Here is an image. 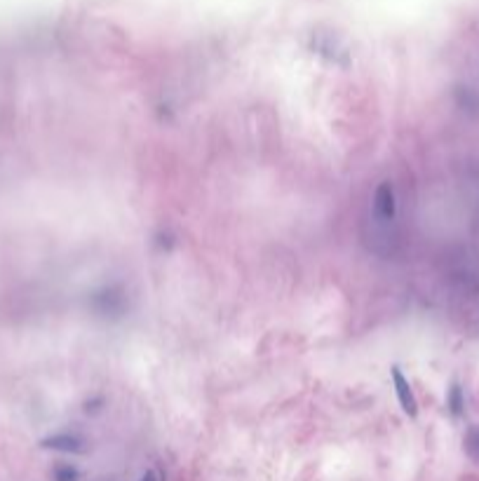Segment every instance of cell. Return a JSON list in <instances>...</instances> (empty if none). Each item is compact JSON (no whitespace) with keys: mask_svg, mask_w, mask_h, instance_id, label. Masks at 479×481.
Listing matches in <instances>:
<instances>
[{"mask_svg":"<svg viewBox=\"0 0 479 481\" xmlns=\"http://www.w3.org/2000/svg\"><path fill=\"white\" fill-rule=\"evenodd\" d=\"M393 385H395V395H397V402H400L402 411L409 415V418H416V415H418L416 395H413V390H411V383L406 381L404 373H402V369H397V366L393 369Z\"/></svg>","mask_w":479,"mask_h":481,"instance_id":"cell-1","label":"cell"},{"mask_svg":"<svg viewBox=\"0 0 479 481\" xmlns=\"http://www.w3.org/2000/svg\"><path fill=\"white\" fill-rule=\"evenodd\" d=\"M374 209L381 218H390L395 214V195H393V188L390 183H383L378 186V191L374 195Z\"/></svg>","mask_w":479,"mask_h":481,"instance_id":"cell-2","label":"cell"},{"mask_svg":"<svg viewBox=\"0 0 479 481\" xmlns=\"http://www.w3.org/2000/svg\"><path fill=\"white\" fill-rule=\"evenodd\" d=\"M45 446L57 449V451H68V453H80V451L85 449V444H82V439L75 435H59V437L47 439Z\"/></svg>","mask_w":479,"mask_h":481,"instance_id":"cell-3","label":"cell"},{"mask_svg":"<svg viewBox=\"0 0 479 481\" xmlns=\"http://www.w3.org/2000/svg\"><path fill=\"white\" fill-rule=\"evenodd\" d=\"M465 451H468L472 460L479 462V427H472L468 432V437H465Z\"/></svg>","mask_w":479,"mask_h":481,"instance_id":"cell-4","label":"cell"},{"mask_svg":"<svg viewBox=\"0 0 479 481\" xmlns=\"http://www.w3.org/2000/svg\"><path fill=\"white\" fill-rule=\"evenodd\" d=\"M449 408H451L453 415L463 413V390H460L458 385H453L451 392H449Z\"/></svg>","mask_w":479,"mask_h":481,"instance_id":"cell-5","label":"cell"},{"mask_svg":"<svg viewBox=\"0 0 479 481\" xmlns=\"http://www.w3.org/2000/svg\"><path fill=\"white\" fill-rule=\"evenodd\" d=\"M55 479L57 481H78V472H75L73 467H59Z\"/></svg>","mask_w":479,"mask_h":481,"instance_id":"cell-6","label":"cell"},{"mask_svg":"<svg viewBox=\"0 0 479 481\" xmlns=\"http://www.w3.org/2000/svg\"><path fill=\"white\" fill-rule=\"evenodd\" d=\"M139 481H158V477H156V472H146Z\"/></svg>","mask_w":479,"mask_h":481,"instance_id":"cell-7","label":"cell"}]
</instances>
